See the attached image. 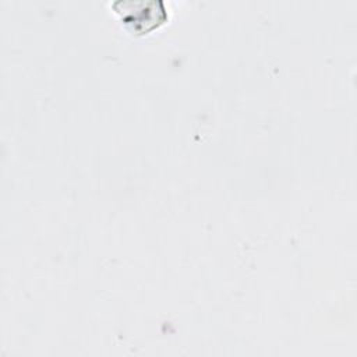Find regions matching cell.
I'll use <instances>...</instances> for the list:
<instances>
[{"label": "cell", "mask_w": 357, "mask_h": 357, "mask_svg": "<svg viewBox=\"0 0 357 357\" xmlns=\"http://www.w3.org/2000/svg\"><path fill=\"white\" fill-rule=\"evenodd\" d=\"M151 1L145 3L142 1V8H138V1H131V4L135 8H130L128 6H126L124 1H116V6H121V8H116V11L119 14H121L123 20L127 24H131L134 26L135 31L142 32V31H148L153 26H156L159 22H162L166 18V11L163 7L162 1H156V4L146 13H142L148 8Z\"/></svg>", "instance_id": "1"}]
</instances>
